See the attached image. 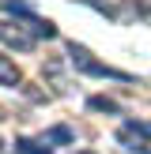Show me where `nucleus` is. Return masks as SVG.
<instances>
[{"instance_id": "obj_1", "label": "nucleus", "mask_w": 151, "mask_h": 154, "mask_svg": "<svg viewBox=\"0 0 151 154\" xmlns=\"http://www.w3.org/2000/svg\"><path fill=\"white\" fill-rule=\"evenodd\" d=\"M68 57H72V68L76 72H83V75H95V79H117V83H132V75L128 72H121V68H110V64H102V60H95L83 45H76V42H68Z\"/></svg>"}, {"instance_id": "obj_8", "label": "nucleus", "mask_w": 151, "mask_h": 154, "mask_svg": "<svg viewBox=\"0 0 151 154\" xmlns=\"http://www.w3.org/2000/svg\"><path fill=\"white\" fill-rule=\"evenodd\" d=\"M0 150H4V139H0Z\"/></svg>"}, {"instance_id": "obj_5", "label": "nucleus", "mask_w": 151, "mask_h": 154, "mask_svg": "<svg viewBox=\"0 0 151 154\" xmlns=\"http://www.w3.org/2000/svg\"><path fill=\"white\" fill-rule=\"evenodd\" d=\"M15 154H53V147L45 139H19L15 143Z\"/></svg>"}, {"instance_id": "obj_2", "label": "nucleus", "mask_w": 151, "mask_h": 154, "mask_svg": "<svg viewBox=\"0 0 151 154\" xmlns=\"http://www.w3.org/2000/svg\"><path fill=\"white\" fill-rule=\"evenodd\" d=\"M0 42L8 45V49H19V53H30L38 45V38L30 34L27 26H23V23H4L0 19Z\"/></svg>"}, {"instance_id": "obj_4", "label": "nucleus", "mask_w": 151, "mask_h": 154, "mask_svg": "<svg viewBox=\"0 0 151 154\" xmlns=\"http://www.w3.org/2000/svg\"><path fill=\"white\" fill-rule=\"evenodd\" d=\"M87 109H95V113H113V117H121V105L113 102V98H106V94L87 98Z\"/></svg>"}, {"instance_id": "obj_6", "label": "nucleus", "mask_w": 151, "mask_h": 154, "mask_svg": "<svg viewBox=\"0 0 151 154\" xmlns=\"http://www.w3.org/2000/svg\"><path fill=\"white\" fill-rule=\"evenodd\" d=\"M42 139L49 143V147H53V143H72V139H76V132H72L68 124H57V128H49V132H42Z\"/></svg>"}, {"instance_id": "obj_3", "label": "nucleus", "mask_w": 151, "mask_h": 154, "mask_svg": "<svg viewBox=\"0 0 151 154\" xmlns=\"http://www.w3.org/2000/svg\"><path fill=\"white\" fill-rule=\"evenodd\" d=\"M0 87H23V72L8 53H0Z\"/></svg>"}, {"instance_id": "obj_7", "label": "nucleus", "mask_w": 151, "mask_h": 154, "mask_svg": "<svg viewBox=\"0 0 151 154\" xmlns=\"http://www.w3.org/2000/svg\"><path fill=\"white\" fill-rule=\"evenodd\" d=\"M117 139L125 143V150H132V154H151V139H132V135H121V132H117Z\"/></svg>"}, {"instance_id": "obj_9", "label": "nucleus", "mask_w": 151, "mask_h": 154, "mask_svg": "<svg viewBox=\"0 0 151 154\" xmlns=\"http://www.w3.org/2000/svg\"><path fill=\"white\" fill-rule=\"evenodd\" d=\"M83 154H87V150H83Z\"/></svg>"}]
</instances>
